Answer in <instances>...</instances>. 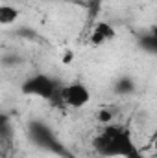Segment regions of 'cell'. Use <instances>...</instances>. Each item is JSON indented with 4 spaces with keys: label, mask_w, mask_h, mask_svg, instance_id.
<instances>
[{
    "label": "cell",
    "mask_w": 157,
    "mask_h": 158,
    "mask_svg": "<svg viewBox=\"0 0 157 158\" xmlns=\"http://www.w3.org/2000/svg\"><path fill=\"white\" fill-rule=\"evenodd\" d=\"M94 149L109 158H141L139 149L133 142V136L128 127L120 125H105L104 131L94 138L92 142Z\"/></svg>",
    "instance_id": "cell-1"
},
{
    "label": "cell",
    "mask_w": 157,
    "mask_h": 158,
    "mask_svg": "<svg viewBox=\"0 0 157 158\" xmlns=\"http://www.w3.org/2000/svg\"><path fill=\"white\" fill-rule=\"evenodd\" d=\"M59 96L61 101L70 109H83L91 103V88L81 81H74L63 86L59 90Z\"/></svg>",
    "instance_id": "cell-2"
},
{
    "label": "cell",
    "mask_w": 157,
    "mask_h": 158,
    "mask_svg": "<svg viewBox=\"0 0 157 158\" xmlns=\"http://www.w3.org/2000/svg\"><path fill=\"white\" fill-rule=\"evenodd\" d=\"M57 92V86L52 79L44 74H37V76H32L22 83V94L26 96H35V98H44V99H50L54 98Z\"/></svg>",
    "instance_id": "cell-3"
},
{
    "label": "cell",
    "mask_w": 157,
    "mask_h": 158,
    "mask_svg": "<svg viewBox=\"0 0 157 158\" xmlns=\"http://www.w3.org/2000/svg\"><path fill=\"white\" fill-rule=\"evenodd\" d=\"M115 37H117V30L113 28V24L107 20H100L92 26V30L89 33V42H91V46L98 48V46L109 44L111 40H115Z\"/></svg>",
    "instance_id": "cell-4"
},
{
    "label": "cell",
    "mask_w": 157,
    "mask_h": 158,
    "mask_svg": "<svg viewBox=\"0 0 157 158\" xmlns=\"http://www.w3.org/2000/svg\"><path fill=\"white\" fill-rule=\"evenodd\" d=\"M19 9L17 7H13V6H9V4H4V6H0V24L2 26H11V24H15V20L19 19Z\"/></svg>",
    "instance_id": "cell-5"
},
{
    "label": "cell",
    "mask_w": 157,
    "mask_h": 158,
    "mask_svg": "<svg viewBox=\"0 0 157 158\" xmlns=\"http://www.w3.org/2000/svg\"><path fill=\"white\" fill-rule=\"evenodd\" d=\"M96 118H98L100 123H104V125H111L113 123V112L109 109H100L96 112Z\"/></svg>",
    "instance_id": "cell-6"
}]
</instances>
